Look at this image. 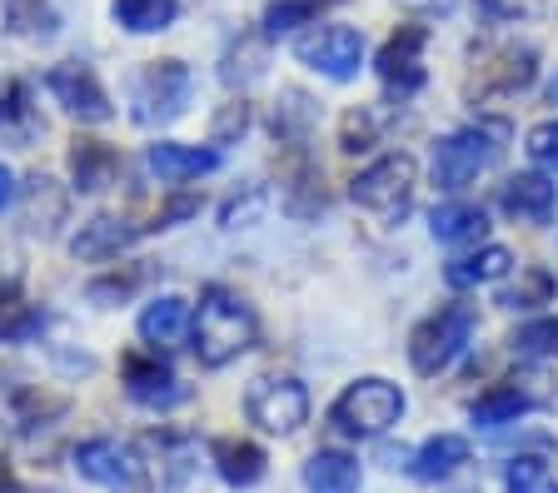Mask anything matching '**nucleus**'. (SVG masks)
I'll return each mask as SVG.
<instances>
[{"instance_id":"nucleus-1","label":"nucleus","mask_w":558,"mask_h":493,"mask_svg":"<svg viewBox=\"0 0 558 493\" xmlns=\"http://www.w3.org/2000/svg\"><path fill=\"white\" fill-rule=\"evenodd\" d=\"M255 309L244 305L234 289L225 284H209L199 294V315L190 324V340H195V354L205 369H225L230 359H240L244 349H255Z\"/></svg>"},{"instance_id":"nucleus-2","label":"nucleus","mask_w":558,"mask_h":493,"mask_svg":"<svg viewBox=\"0 0 558 493\" xmlns=\"http://www.w3.org/2000/svg\"><path fill=\"white\" fill-rule=\"evenodd\" d=\"M504 140H509V125L504 120H478L469 130H453L434 145V180L444 189H464L474 185L484 170H494L504 155Z\"/></svg>"},{"instance_id":"nucleus-3","label":"nucleus","mask_w":558,"mask_h":493,"mask_svg":"<svg viewBox=\"0 0 558 493\" xmlns=\"http://www.w3.org/2000/svg\"><path fill=\"white\" fill-rule=\"evenodd\" d=\"M190 90H195V81H190L185 60H150L130 85V120L145 130L170 125V120L185 115Z\"/></svg>"},{"instance_id":"nucleus-4","label":"nucleus","mask_w":558,"mask_h":493,"mask_svg":"<svg viewBox=\"0 0 558 493\" xmlns=\"http://www.w3.org/2000/svg\"><path fill=\"white\" fill-rule=\"evenodd\" d=\"M399 419H404V394H399V384H389V379H360V384H349L335 399V409H329V423L349 439H379L384 429H395Z\"/></svg>"},{"instance_id":"nucleus-5","label":"nucleus","mask_w":558,"mask_h":493,"mask_svg":"<svg viewBox=\"0 0 558 493\" xmlns=\"http://www.w3.org/2000/svg\"><path fill=\"white\" fill-rule=\"evenodd\" d=\"M474 324H478V315L469 305H444L439 315H429L414 334H409V365H414L424 379L444 374V369L469 349Z\"/></svg>"},{"instance_id":"nucleus-6","label":"nucleus","mask_w":558,"mask_h":493,"mask_svg":"<svg viewBox=\"0 0 558 493\" xmlns=\"http://www.w3.org/2000/svg\"><path fill=\"white\" fill-rule=\"evenodd\" d=\"M414 175H418L414 155H404V150L384 155V160H374L369 170H360V175L349 180V200L369 214L399 220L409 210V200H414Z\"/></svg>"},{"instance_id":"nucleus-7","label":"nucleus","mask_w":558,"mask_h":493,"mask_svg":"<svg viewBox=\"0 0 558 493\" xmlns=\"http://www.w3.org/2000/svg\"><path fill=\"white\" fill-rule=\"evenodd\" d=\"M75 469H81V479L100 483L105 493H155L150 469H145L135 448L120 444V439H85V444L75 448Z\"/></svg>"},{"instance_id":"nucleus-8","label":"nucleus","mask_w":558,"mask_h":493,"mask_svg":"<svg viewBox=\"0 0 558 493\" xmlns=\"http://www.w3.org/2000/svg\"><path fill=\"white\" fill-rule=\"evenodd\" d=\"M294 56L310 65V71H319L325 81H354L364 65V36L360 30H349V25H319V30H310V36H300V46H294Z\"/></svg>"},{"instance_id":"nucleus-9","label":"nucleus","mask_w":558,"mask_h":493,"mask_svg":"<svg viewBox=\"0 0 558 493\" xmlns=\"http://www.w3.org/2000/svg\"><path fill=\"white\" fill-rule=\"evenodd\" d=\"M244 414H250V423H259L265 434H294V429L310 419V394H304L300 379H259V384L244 394Z\"/></svg>"},{"instance_id":"nucleus-10","label":"nucleus","mask_w":558,"mask_h":493,"mask_svg":"<svg viewBox=\"0 0 558 493\" xmlns=\"http://www.w3.org/2000/svg\"><path fill=\"white\" fill-rule=\"evenodd\" d=\"M46 90L56 95V106H65L75 120H85V125H100V120H110L116 110H110V95H105V85L95 81L90 65H81V60H65V65H56V71L46 75Z\"/></svg>"},{"instance_id":"nucleus-11","label":"nucleus","mask_w":558,"mask_h":493,"mask_svg":"<svg viewBox=\"0 0 558 493\" xmlns=\"http://www.w3.org/2000/svg\"><path fill=\"white\" fill-rule=\"evenodd\" d=\"M424 46H429L424 25H399L389 46L379 50V81L399 95H414L424 85Z\"/></svg>"},{"instance_id":"nucleus-12","label":"nucleus","mask_w":558,"mask_h":493,"mask_svg":"<svg viewBox=\"0 0 558 493\" xmlns=\"http://www.w3.org/2000/svg\"><path fill=\"white\" fill-rule=\"evenodd\" d=\"M538 75V56L534 50H499V56H488L484 65L474 71V81H469V95H478V100H504V95H519L529 90Z\"/></svg>"},{"instance_id":"nucleus-13","label":"nucleus","mask_w":558,"mask_h":493,"mask_svg":"<svg viewBox=\"0 0 558 493\" xmlns=\"http://www.w3.org/2000/svg\"><path fill=\"white\" fill-rule=\"evenodd\" d=\"M125 389H130V399L145 404V409H174V404L190 394V389L160 365V354H130Z\"/></svg>"},{"instance_id":"nucleus-14","label":"nucleus","mask_w":558,"mask_h":493,"mask_svg":"<svg viewBox=\"0 0 558 493\" xmlns=\"http://www.w3.org/2000/svg\"><path fill=\"white\" fill-rule=\"evenodd\" d=\"M145 164H150V170L165 180V185H185V180H199V175H209V170H220V150L160 140V145H150Z\"/></svg>"},{"instance_id":"nucleus-15","label":"nucleus","mask_w":558,"mask_h":493,"mask_svg":"<svg viewBox=\"0 0 558 493\" xmlns=\"http://www.w3.org/2000/svg\"><path fill=\"white\" fill-rule=\"evenodd\" d=\"M145 224H130V220H116V214H100V220L81 224V235L70 239V255L75 259H116L120 249H130L140 239Z\"/></svg>"},{"instance_id":"nucleus-16","label":"nucleus","mask_w":558,"mask_h":493,"mask_svg":"<svg viewBox=\"0 0 558 493\" xmlns=\"http://www.w3.org/2000/svg\"><path fill=\"white\" fill-rule=\"evenodd\" d=\"M185 334H190V305L180 299V294H160V299L145 305V315H140V340L145 344H155V349H174Z\"/></svg>"},{"instance_id":"nucleus-17","label":"nucleus","mask_w":558,"mask_h":493,"mask_svg":"<svg viewBox=\"0 0 558 493\" xmlns=\"http://www.w3.org/2000/svg\"><path fill=\"white\" fill-rule=\"evenodd\" d=\"M554 205H558V189L544 175H513L504 185V210L523 224H548L554 220Z\"/></svg>"},{"instance_id":"nucleus-18","label":"nucleus","mask_w":558,"mask_h":493,"mask_svg":"<svg viewBox=\"0 0 558 493\" xmlns=\"http://www.w3.org/2000/svg\"><path fill=\"white\" fill-rule=\"evenodd\" d=\"M360 458L339 454V448H319L304 464V489L310 493H360Z\"/></svg>"},{"instance_id":"nucleus-19","label":"nucleus","mask_w":558,"mask_h":493,"mask_svg":"<svg viewBox=\"0 0 558 493\" xmlns=\"http://www.w3.org/2000/svg\"><path fill=\"white\" fill-rule=\"evenodd\" d=\"M209 458H215V469H220L225 483H234V489H255L259 479H265V448L250 444V439H220V444L209 448Z\"/></svg>"},{"instance_id":"nucleus-20","label":"nucleus","mask_w":558,"mask_h":493,"mask_svg":"<svg viewBox=\"0 0 558 493\" xmlns=\"http://www.w3.org/2000/svg\"><path fill=\"white\" fill-rule=\"evenodd\" d=\"M116 170H120V155L110 150V145L85 140V135L70 145V175H75V189H85V195H95V189L110 185Z\"/></svg>"},{"instance_id":"nucleus-21","label":"nucleus","mask_w":558,"mask_h":493,"mask_svg":"<svg viewBox=\"0 0 558 493\" xmlns=\"http://www.w3.org/2000/svg\"><path fill=\"white\" fill-rule=\"evenodd\" d=\"M469 464V444L459 434H439V439H429V444H418V454H414V479L418 483H444V479H453V473Z\"/></svg>"},{"instance_id":"nucleus-22","label":"nucleus","mask_w":558,"mask_h":493,"mask_svg":"<svg viewBox=\"0 0 558 493\" xmlns=\"http://www.w3.org/2000/svg\"><path fill=\"white\" fill-rule=\"evenodd\" d=\"M110 15H116V25L130 30V36H155V30H170L174 25L180 0H110Z\"/></svg>"},{"instance_id":"nucleus-23","label":"nucleus","mask_w":558,"mask_h":493,"mask_svg":"<svg viewBox=\"0 0 558 493\" xmlns=\"http://www.w3.org/2000/svg\"><path fill=\"white\" fill-rule=\"evenodd\" d=\"M509 270H513V255H509V249H504V245H488V249H478V255L453 259L449 270H444V280H449L453 289H474V284L504 280Z\"/></svg>"},{"instance_id":"nucleus-24","label":"nucleus","mask_w":558,"mask_h":493,"mask_svg":"<svg viewBox=\"0 0 558 493\" xmlns=\"http://www.w3.org/2000/svg\"><path fill=\"white\" fill-rule=\"evenodd\" d=\"M40 115L31 110V85L25 81H0V135H11L15 145L35 140Z\"/></svg>"},{"instance_id":"nucleus-25","label":"nucleus","mask_w":558,"mask_h":493,"mask_svg":"<svg viewBox=\"0 0 558 493\" xmlns=\"http://www.w3.org/2000/svg\"><path fill=\"white\" fill-rule=\"evenodd\" d=\"M429 230L439 245H464V239H478L488 230L484 210L478 205H464V200H453V205H439V210L429 214Z\"/></svg>"},{"instance_id":"nucleus-26","label":"nucleus","mask_w":558,"mask_h":493,"mask_svg":"<svg viewBox=\"0 0 558 493\" xmlns=\"http://www.w3.org/2000/svg\"><path fill=\"white\" fill-rule=\"evenodd\" d=\"M504 483H509V493H558V469L534 454H519V458H509Z\"/></svg>"},{"instance_id":"nucleus-27","label":"nucleus","mask_w":558,"mask_h":493,"mask_svg":"<svg viewBox=\"0 0 558 493\" xmlns=\"http://www.w3.org/2000/svg\"><path fill=\"white\" fill-rule=\"evenodd\" d=\"M529 414V399L519 389H488L484 399L474 404V423L478 429H504V423H519Z\"/></svg>"},{"instance_id":"nucleus-28","label":"nucleus","mask_w":558,"mask_h":493,"mask_svg":"<svg viewBox=\"0 0 558 493\" xmlns=\"http://www.w3.org/2000/svg\"><path fill=\"white\" fill-rule=\"evenodd\" d=\"M329 5H339V0H275L265 11V36H290V30L310 25L314 15H325Z\"/></svg>"},{"instance_id":"nucleus-29","label":"nucleus","mask_w":558,"mask_h":493,"mask_svg":"<svg viewBox=\"0 0 558 493\" xmlns=\"http://www.w3.org/2000/svg\"><path fill=\"white\" fill-rule=\"evenodd\" d=\"M40 329L35 305H25L21 284H0V340H25Z\"/></svg>"},{"instance_id":"nucleus-30","label":"nucleus","mask_w":558,"mask_h":493,"mask_svg":"<svg viewBox=\"0 0 558 493\" xmlns=\"http://www.w3.org/2000/svg\"><path fill=\"white\" fill-rule=\"evenodd\" d=\"M5 25H11L15 36H56L60 15L50 11V0H11Z\"/></svg>"},{"instance_id":"nucleus-31","label":"nucleus","mask_w":558,"mask_h":493,"mask_svg":"<svg viewBox=\"0 0 558 493\" xmlns=\"http://www.w3.org/2000/svg\"><path fill=\"white\" fill-rule=\"evenodd\" d=\"M513 349L523 359H558V319H534L513 334Z\"/></svg>"},{"instance_id":"nucleus-32","label":"nucleus","mask_w":558,"mask_h":493,"mask_svg":"<svg viewBox=\"0 0 558 493\" xmlns=\"http://www.w3.org/2000/svg\"><path fill=\"white\" fill-rule=\"evenodd\" d=\"M523 150H529V160H534L538 170H554L558 175V120H544V125L529 130Z\"/></svg>"},{"instance_id":"nucleus-33","label":"nucleus","mask_w":558,"mask_h":493,"mask_svg":"<svg viewBox=\"0 0 558 493\" xmlns=\"http://www.w3.org/2000/svg\"><path fill=\"white\" fill-rule=\"evenodd\" d=\"M523 289H513L509 299H504V305L509 309H534V305H548V294H554V280H548V270H529L523 274Z\"/></svg>"},{"instance_id":"nucleus-34","label":"nucleus","mask_w":558,"mask_h":493,"mask_svg":"<svg viewBox=\"0 0 558 493\" xmlns=\"http://www.w3.org/2000/svg\"><path fill=\"white\" fill-rule=\"evenodd\" d=\"M339 145H344V150H369L374 145V120L364 115V110H349L344 125H339Z\"/></svg>"},{"instance_id":"nucleus-35","label":"nucleus","mask_w":558,"mask_h":493,"mask_svg":"<svg viewBox=\"0 0 558 493\" xmlns=\"http://www.w3.org/2000/svg\"><path fill=\"white\" fill-rule=\"evenodd\" d=\"M494 21H529V15L544 11V0H478Z\"/></svg>"},{"instance_id":"nucleus-36","label":"nucleus","mask_w":558,"mask_h":493,"mask_svg":"<svg viewBox=\"0 0 558 493\" xmlns=\"http://www.w3.org/2000/svg\"><path fill=\"white\" fill-rule=\"evenodd\" d=\"M244 120H250V115H244V106H230V115H225L220 125H215V140H225V135H234V130H244Z\"/></svg>"},{"instance_id":"nucleus-37","label":"nucleus","mask_w":558,"mask_h":493,"mask_svg":"<svg viewBox=\"0 0 558 493\" xmlns=\"http://www.w3.org/2000/svg\"><path fill=\"white\" fill-rule=\"evenodd\" d=\"M11 195H15V175H11V170H5V164H0V210L11 205Z\"/></svg>"},{"instance_id":"nucleus-38","label":"nucleus","mask_w":558,"mask_h":493,"mask_svg":"<svg viewBox=\"0 0 558 493\" xmlns=\"http://www.w3.org/2000/svg\"><path fill=\"white\" fill-rule=\"evenodd\" d=\"M11 489V469H5V458H0V493Z\"/></svg>"},{"instance_id":"nucleus-39","label":"nucleus","mask_w":558,"mask_h":493,"mask_svg":"<svg viewBox=\"0 0 558 493\" xmlns=\"http://www.w3.org/2000/svg\"><path fill=\"white\" fill-rule=\"evenodd\" d=\"M554 100H558V85H554Z\"/></svg>"}]
</instances>
